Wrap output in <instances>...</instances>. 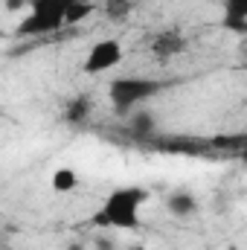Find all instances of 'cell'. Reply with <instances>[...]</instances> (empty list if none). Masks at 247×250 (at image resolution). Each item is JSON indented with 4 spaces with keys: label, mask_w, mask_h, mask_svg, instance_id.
I'll list each match as a JSON object with an SVG mask.
<instances>
[{
    "label": "cell",
    "mask_w": 247,
    "mask_h": 250,
    "mask_svg": "<svg viewBox=\"0 0 247 250\" xmlns=\"http://www.w3.org/2000/svg\"><path fill=\"white\" fill-rule=\"evenodd\" d=\"M148 201V192L143 187H120L114 189L102 207L93 215V224L111 227V230H134L140 224V209Z\"/></svg>",
    "instance_id": "cell-1"
},
{
    "label": "cell",
    "mask_w": 247,
    "mask_h": 250,
    "mask_svg": "<svg viewBox=\"0 0 247 250\" xmlns=\"http://www.w3.org/2000/svg\"><path fill=\"white\" fill-rule=\"evenodd\" d=\"M160 90H163V84L157 79H148V76H120V79L108 82V102H111V108L120 117H128L143 102L154 99Z\"/></svg>",
    "instance_id": "cell-2"
},
{
    "label": "cell",
    "mask_w": 247,
    "mask_h": 250,
    "mask_svg": "<svg viewBox=\"0 0 247 250\" xmlns=\"http://www.w3.org/2000/svg\"><path fill=\"white\" fill-rule=\"evenodd\" d=\"M73 6V0H26V18L18 26V35L29 38V35H47L67 26V9Z\"/></svg>",
    "instance_id": "cell-3"
},
{
    "label": "cell",
    "mask_w": 247,
    "mask_h": 250,
    "mask_svg": "<svg viewBox=\"0 0 247 250\" xmlns=\"http://www.w3.org/2000/svg\"><path fill=\"white\" fill-rule=\"evenodd\" d=\"M123 56H125V50L117 38H102V41H96V44L87 50V56H84V62H82V70H84L87 76L111 73L117 64L123 62Z\"/></svg>",
    "instance_id": "cell-4"
},
{
    "label": "cell",
    "mask_w": 247,
    "mask_h": 250,
    "mask_svg": "<svg viewBox=\"0 0 247 250\" xmlns=\"http://www.w3.org/2000/svg\"><path fill=\"white\" fill-rule=\"evenodd\" d=\"M224 26L236 35L247 32V0H224Z\"/></svg>",
    "instance_id": "cell-5"
},
{
    "label": "cell",
    "mask_w": 247,
    "mask_h": 250,
    "mask_svg": "<svg viewBox=\"0 0 247 250\" xmlns=\"http://www.w3.org/2000/svg\"><path fill=\"white\" fill-rule=\"evenodd\" d=\"M184 50V38H181V32H160V35H154L151 38V53L154 56H160V59H172V56H178Z\"/></svg>",
    "instance_id": "cell-6"
},
{
    "label": "cell",
    "mask_w": 247,
    "mask_h": 250,
    "mask_svg": "<svg viewBox=\"0 0 247 250\" xmlns=\"http://www.w3.org/2000/svg\"><path fill=\"white\" fill-rule=\"evenodd\" d=\"M166 209H169V215H175V218H192V215L198 212V201H195V195H189V192H172V195L166 198Z\"/></svg>",
    "instance_id": "cell-7"
},
{
    "label": "cell",
    "mask_w": 247,
    "mask_h": 250,
    "mask_svg": "<svg viewBox=\"0 0 247 250\" xmlns=\"http://www.w3.org/2000/svg\"><path fill=\"white\" fill-rule=\"evenodd\" d=\"M90 108H93V99H90V96H76V99L67 102L64 117H67V123L79 125V123H84V120L90 117Z\"/></svg>",
    "instance_id": "cell-8"
},
{
    "label": "cell",
    "mask_w": 247,
    "mask_h": 250,
    "mask_svg": "<svg viewBox=\"0 0 247 250\" xmlns=\"http://www.w3.org/2000/svg\"><path fill=\"white\" fill-rule=\"evenodd\" d=\"M50 187H53V192H59V195L73 192V189L79 187V175H76V169H70V166H59V169L53 172Z\"/></svg>",
    "instance_id": "cell-9"
},
{
    "label": "cell",
    "mask_w": 247,
    "mask_h": 250,
    "mask_svg": "<svg viewBox=\"0 0 247 250\" xmlns=\"http://www.w3.org/2000/svg\"><path fill=\"white\" fill-rule=\"evenodd\" d=\"M93 3L90 0H73V6L67 9V18H64V23L67 26H73V23H79V21H84V18H90L93 15Z\"/></svg>",
    "instance_id": "cell-10"
},
{
    "label": "cell",
    "mask_w": 247,
    "mask_h": 250,
    "mask_svg": "<svg viewBox=\"0 0 247 250\" xmlns=\"http://www.w3.org/2000/svg\"><path fill=\"white\" fill-rule=\"evenodd\" d=\"M128 117H131V131H134L137 137H145V134H151V131H154V117H151V114L131 111Z\"/></svg>",
    "instance_id": "cell-11"
},
{
    "label": "cell",
    "mask_w": 247,
    "mask_h": 250,
    "mask_svg": "<svg viewBox=\"0 0 247 250\" xmlns=\"http://www.w3.org/2000/svg\"><path fill=\"white\" fill-rule=\"evenodd\" d=\"M111 15H114V18H125V15H128V3H125V0L111 3Z\"/></svg>",
    "instance_id": "cell-12"
},
{
    "label": "cell",
    "mask_w": 247,
    "mask_h": 250,
    "mask_svg": "<svg viewBox=\"0 0 247 250\" xmlns=\"http://www.w3.org/2000/svg\"><path fill=\"white\" fill-rule=\"evenodd\" d=\"M6 9H9V12H18V9H26V0H6Z\"/></svg>",
    "instance_id": "cell-13"
}]
</instances>
